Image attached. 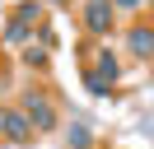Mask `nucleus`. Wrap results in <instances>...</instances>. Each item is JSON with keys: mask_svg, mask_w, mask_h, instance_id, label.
Segmentation results:
<instances>
[{"mask_svg": "<svg viewBox=\"0 0 154 149\" xmlns=\"http://www.w3.org/2000/svg\"><path fill=\"white\" fill-rule=\"evenodd\" d=\"M126 51H131L135 61H149V56H154V23H131V33H126Z\"/></svg>", "mask_w": 154, "mask_h": 149, "instance_id": "nucleus-4", "label": "nucleus"}, {"mask_svg": "<svg viewBox=\"0 0 154 149\" xmlns=\"http://www.w3.org/2000/svg\"><path fill=\"white\" fill-rule=\"evenodd\" d=\"M145 5H149V0H112V9H122V14H140Z\"/></svg>", "mask_w": 154, "mask_h": 149, "instance_id": "nucleus-10", "label": "nucleus"}, {"mask_svg": "<svg viewBox=\"0 0 154 149\" xmlns=\"http://www.w3.org/2000/svg\"><path fill=\"white\" fill-rule=\"evenodd\" d=\"M23 61H28V65H38V70H42V65H47V47H23Z\"/></svg>", "mask_w": 154, "mask_h": 149, "instance_id": "nucleus-9", "label": "nucleus"}, {"mask_svg": "<svg viewBox=\"0 0 154 149\" xmlns=\"http://www.w3.org/2000/svg\"><path fill=\"white\" fill-rule=\"evenodd\" d=\"M79 23H84L89 37H107V33L117 28V9H112V0H84V5H79Z\"/></svg>", "mask_w": 154, "mask_h": 149, "instance_id": "nucleus-2", "label": "nucleus"}, {"mask_svg": "<svg viewBox=\"0 0 154 149\" xmlns=\"http://www.w3.org/2000/svg\"><path fill=\"white\" fill-rule=\"evenodd\" d=\"M14 19L38 28V19H42V0H19V5H14Z\"/></svg>", "mask_w": 154, "mask_h": 149, "instance_id": "nucleus-7", "label": "nucleus"}, {"mask_svg": "<svg viewBox=\"0 0 154 149\" xmlns=\"http://www.w3.org/2000/svg\"><path fill=\"white\" fill-rule=\"evenodd\" d=\"M94 74L107 84V89H112V84L122 79V65H117V56H112V51H98V56H94Z\"/></svg>", "mask_w": 154, "mask_h": 149, "instance_id": "nucleus-5", "label": "nucleus"}, {"mask_svg": "<svg viewBox=\"0 0 154 149\" xmlns=\"http://www.w3.org/2000/svg\"><path fill=\"white\" fill-rule=\"evenodd\" d=\"M51 5H56V0H51Z\"/></svg>", "mask_w": 154, "mask_h": 149, "instance_id": "nucleus-11", "label": "nucleus"}, {"mask_svg": "<svg viewBox=\"0 0 154 149\" xmlns=\"http://www.w3.org/2000/svg\"><path fill=\"white\" fill-rule=\"evenodd\" d=\"M33 37H38V28H33V23H19V19L5 23V47H28Z\"/></svg>", "mask_w": 154, "mask_h": 149, "instance_id": "nucleus-6", "label": "nucleus"}, {"mask_svg": "<svg viewBox=\"0 0 154 149\" xmlns=\"http://www.w3.org/2000/svg\"><path fill=\"white\" fill-rule=\"evenodd\" d=\"M19 112L28 117L33 135H47V130H56V117H61V112H56V102H51L42 89H28V93H23V107H19Z\"/></svg>", "mask_w": 154, "mask_h": 149, "instance_id": "nucleus-1", "label": "nucleus"}, {"mask_svg": "<svg viewBox=\"0 0 154 149\" xmlns=\"http://www.w3.org/2000/svg\"><path fill=\"white\" fill-rule=\"evenodd\" d=\"M70 149H94V135H89V126H70Z\"/></svg>", "mask_w": 154, "mask_h": 149, "instance_id": "nucleus-8", "label": "nucleus"}, {"mask_svg": "<svg viewBox=\"0 0 154 149\" xmlns=\"http://www.w3.org/2000/svg\"><path fill=\"white\" fill-rule=\"evenodd\" d=\"M0 135H10L14 144H23V140H33V126H28V117L19 107H0Z\"/></svg>", "mask_w": 154, "mask_h": 149, "instance_id": "nucleus-3", "label": "nucleus"}]
</instances>
